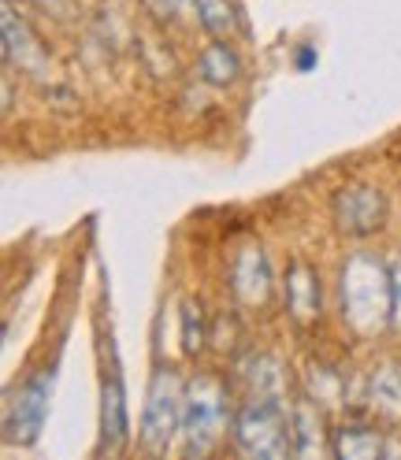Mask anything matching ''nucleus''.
Here are the masks:
<instances>
[{
    "label": "nucleus",
    "instance_id": "obj_8",
    "mask_svg": "<svg viewBox=\"0 0 401 460\" xmlns=\"http://www.w3.org/2000/svg\"><path fill=\"white\" fill-rule=\"evenodd\" d=\"M286 312H290V320L298 327H308L320 320V275L312 271L305 261H294L286 268Z\"/></svg>",
    "mask_w": 401,
    "mask_h": 460
},
{
    "label": "nucleus",
    "instance_id": "obj_19",
    "mask_svg": "<svg viewBox=\"0 0 401 460\" xmlns=\"http://www.w3.org/2000/svg\"><path fill=\"white\" fill-rule=\"evenodd\" d=\"M390 294H394V315H390V323L401 327V261L390 264Z\"/></svg>",
    "mask_w": 401,
    "mask_h": 460
},
{
    "label": "nucleus",
    "instance_id": "obj_13",
    "mask_svg": "<svg viewBox=\"0 0 401 460\" xmlns=\"http://www.w3.org/2000/svg\"><path fill=\"white\" fill-rule=\"evenodd\" d=\"M331 453L342 456V460H376L383 453V438L376 435V430H368V427H338L334 435H331Z\"/></svg>",
    "mask_w": 401,
    "mask_h": 460
},
{
    "label": "nucleus",
    "instance_id": "obj_1",
    "mask_svg": "<svg viewBox=\"0 0 401 460\" xmlns=\"http://www.w3.org/2000/svg\"><path fill=\"white\" fill-rule=\"evenodd\" d=\"M342 315L357 334H376L390 323L394 315V294H390V268L376 261L371 252H353L342 268Z\"/></svg>",
    "mask_w": 401,
    "mask_h": 460
},
{
    "label": "nucleus",
    "instance_id": "obj_16",
    "mask_svg": "<svg viewBox=\"0 0 401 460\" xmlns=\"http://www.w3.org/2000/svg\"><path fill=\"white\" fill-rule=\"evenodd\" d=\"M193 12H197L200 31L212 34V38H231L235 26H238V15H235L231 0H197Z\"/></svg>",
    "mask_w": 401,
    "mask_h": 460
},
{
    "label": "nucleus",
    "instance_id": "obj_2",
    "mask_svg": "<svg viewBox=\"0 0 401 460\" xmlns=\"http://www.w3.org/2000/svg\"><path fill=\"white\" fill-rule=\"evenodd\" d=\"M235 442L249 456H286L294 453V430L290 416L279 405V397H249L235 412Z\"/></svg>",
    "mask_w": 401,
    "mask_h": 460
},
{
    "label": "nucleus",
    "instance_id": "obj_14",
    "mask_svg": "<svg viewBox=\"0 0 401 460\" xmlns=\"http://www.w3.org/2000/svg\"><path fill=\"white\" fill-rule=\"evenodd\" d=\"M290 430H294V453L298 456H312L324 449V435H320V412L308 405V401H298L290 412Z\"/></svg>",
    "mask_w": 401,
    "mask_h": 460
},
{
    "label": "nucleus",
    "instance_id": "obj_5",
    "mask_svg": "<svg viewBox=\"0 0 401 460\" xmlns=\"http://www.w3.org/2000/svg\"><path fill=\"white\" fill-rule=\"evenodd\" d=\"M52 383H56V371L45 367L38 376L26 379L12 397H8V412H4V438L15 446H31L49 416V397H52Z\"/></svg>",
    "mask_w": 401,
    "mask_h": 460
},
{
    "label": "nucleus",
    "instance_id": "obj_9",
    "mask_svg": "<svg viewBox=\"0 0 401 460\" xmlns=\"http://www.w3.org/2000/svg\"><path fill=\"white\" fill-rule=\"evenodd\" d=\"M130 438V420H127V390L120 371H111L101 390V449L120 453Z\"/></svg>",
    "mask_w": 401,
    "mask_h": 460
},
{
    "label": "nucleus",
    "instance_id": "obj_11",
    "mask_svg": "<svg viewBox=\"0 0 401 460\" xmlns=\"http://www.w3.org/2000/svg\"><path fill=\"white\" fill-rule=\"evenodd\" d=\"M197 75L205 78L209 85H231V82H238V75H242V64H238V52L227 45L223 38H216L205 52L197 56Z\"/></svg>",
    "mask_w": 401,
    "mask_h": 460
},
{
    "label": "nucleus",
    "instance_id": "obj_3",
    "mask_svg": "<svg viewBox=\"0 0 401 460\" xmlns=\"http://www.w3.org/2000/svg\"><path fill=\"white\" fill-rule=\"evenodd\" d=\"M223 420H227V390L212 376H197L186 383L183 397V438L190 453H209L219 435H223Z\"/></svg>",
    "mask_w": 401,
    "mask_h": 460
},
{
    "label": "nucleus",
    "instance_id": "obj_4",
    "mask_svg": "<svg viewBox=\"0 0 401 460\" xmlns=\"http://www.w3.org/2000/svg\"><path fill=\"white\" fill-rule=\"evenodd\" d=\"M183 397L186 386L171 367H160L153 383H149V401H146V416H141V442L153 453H164L171 438L183 430Z\"/></svg>",
    "mask_w": 401,
    "mask_h": 460
},
{
    "label": "nucleus",
    "instance_id": "obj_17",
    "mask_svg": "<svg viewBox=\"0 0 401 460\" xmlns=\"http://www.w3.org/2000/svg\"><path fill=\"white\" fill-rule=\"evenodd\" d=\"M205 312H200L197 301H186L183 305V349L186 353H200L205 349Z\"/></svg>",
    "mask_w": 401,
    "mask_h": 460
},
{
    "label": "nucleus",
    "instance_id": "obj_15",
    "mask_svg": "<svg viewBox=\"0 0 401 460\" xmlns=\"http://www.w3.org/2000/svg\"><path fill=\"white\" fill-rule=\"evenodd\" d=\"M371 409H379L383 416H401V367L383 364L371 376Z\"/></svg>",
    "mask_w": 401,
    "mask_h": 460
},
{
    "label": "nucleus",
    "instance_id": "obj_18",
    "mask_svg": "<svg viewBox=\"0 0 401 460\" xmlns=\"http://www.w3.org/2000/svg\"><path fill=\"white\" fill-rule=\"evenodd\" d=\"M193 4L197 0H141V8H146L149 15H156V19H175Z\"/></svg>",
    "mask_w": 401,
    "mask_h": 460
},
{
    "label": "nucleus",
    "instance_id": "obj_20",
    "mask_svg": "<svg viewBox=\"0 0 401 460\" xmlns=\"http://www.w3.org/2000/svg\"><path fill=\"white\" fill-rule=\"evenodd\" d=\"M312 60H316V56H312V52H308V49H305V52H301V56H298V64H301V67H312Z\"/></svg>",
    "mask_w": 401,
    "mask_h": 460
},
{
    "label": "nucleus",
    "instance_id": "obj_6",
    "mask_svg": "<svg viewBox=\"0 0 401 460\" xmlns=\"http://www.w3.org/2000/svg\"><path fill=\"white\" fill-rule=\"evenodd\" d=\"M387 219V200L379 190L371 186H350L334 197V223L342 234H353V238H368L376 234Z\"/></svg>",
    "mask_w": 401,
    "mask_h": 460
},
{
    "label": "nucleus",
    "instance_id": "obj_7",
    "mask_svg": "<svg viewBox=\"0 0 401 460\" xmlns=\"http://www.w3.org/2000/svg\"><path fill=\"white\" fill-rule=\"evenodd\" d=\"M272 286L275 282H272L268 252L256 242L242 245L238 256H235V264H231V294H235V301L245 305V308H261L272 297Z\"/></svg>",
    "mask_w": 401,
    "mask_h": 460
},
{
    "label": "nucleus",
    "instance_id": "obj_12",
    "mask_svg": "<svg viewBox=\"0 0 401 460\" xmlns=\"http://www.w3.org/2000/svg\"><path fill=\"white\" fill-rule=\"evenodd\" d=\"M238 376L249 383L253 397H279L282 394V364L268 353H253L238 364Z\"/></svg>",
    "mask_w": 401,
    "mask_h": 460
},
{
    "label": "nucleus",
    "instance_id": "obj_10",
    "mask_svg": "<svg viewBox=\"0 0 401 460\" xmlns=\"http://www.w3.org/2000/svg\"><path fill=\"white\" fill-rule=\"evenodd\" d=\"M4 60L8 67H38L41 64V49L31 34V26H26L12 4H4Z\"/></svg>",
    "mask_w": 401,
    "mask_h": 460
}]
</instances>
